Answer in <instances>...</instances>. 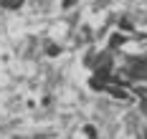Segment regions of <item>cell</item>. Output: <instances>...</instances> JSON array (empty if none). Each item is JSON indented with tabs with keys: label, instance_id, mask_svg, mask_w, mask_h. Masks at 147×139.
<instances>
[{
	"label": "cell",
	"instance_id": "6da1fadb",
	"mask_svg": "<svg viewBox=\"0 0 147 139\" xmlns=\"http://www.w3.org/2000/svg\"><path fill=\"white\" fill-rule=\"evenodd\" d=\"M20 3H23V0H3V5H5V8H18Z\"/></svg>",
	"mask_w": 147,
	"mask_h": 139
},
{
	"label": "cell",
	"instance_id": "7a4b0ae2",
	"mask_svg": "<svg viewBox=\"0 0 147 139\" xmlns=\"http://www.w3.org/2000/svg\"><path fill=\"white\" fill-rule=\"evenodd\" d=\"M84 132H86V134H89V139H96V129H94V126H86Z\"/></svg>",
	"mask_w": 147,
	"mask_h": 139
}]
</instances>
